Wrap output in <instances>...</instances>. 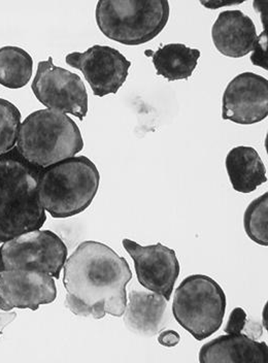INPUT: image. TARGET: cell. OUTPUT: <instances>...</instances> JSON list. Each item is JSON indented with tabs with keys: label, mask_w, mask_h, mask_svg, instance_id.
Listing matches in <instances>:
<instances>
[{
	"label": "cell",
	"mask_w": 268,
	"mask_h": 363,
	"mask_svg": "<svg viewBox=\"0 0 268 363\" xmlns=\"http://www.w3.org/2000/svg\"><path fill=\"white\" fill-rule=\"evenodd\" d=\"M63 269L65 306L72 314L96 320L106 315L123 316L133 272L111 247L94 240L81 242Z\"/></svg>",
	"instance_id": "6da1fadb"
},
{
	"label": "cell",
	"mask_w": 268,
	"mask_h": 363,
	"mask_svg": "<svg viewBox=\"0 0 268 363\" xmlns=\"http://www.w3.org/2000/svg\"><path fill=\"white\" fill-rule=\"evenodd\" d=\"M40 170L27 162L16 147L0 155V244L38 230L47 221L38 201Z\"/></svg>",
	"instance_id": "7a4b0ae2"
},
{
	"label": "cell",
	"mask_w": 268,
	"mask_h": 363,
	"mask_svg": "<svg viewBox=\"0 0 268 363\" xmlns=\"http://www.w3.org/2000/svg\"><path fill=\"white\" fill-rule=\"evenodd\" d=\"M101 184V174L86 156L72 157L40 170L38 201L55 219L74 217L87 210Z\"/></svg>",
	"instance_id": "3957f363"
},
{
	"label": "cell",
	"mask_w": 268,
	"mask_h": 363,
	"mask_svg": "<svg viewBox=\"0 0 268 363\" xmlns=\"http://www.w3.org/2000/svg\"><path fill=\"white\" fill-rule=\"evenodd\" d=\"M16 147L27 162L45 169L74 157L84 149V140L69 116L45 108L31 113L20 125Z\"/></svg>",
	"instance_id": "277c9868"
},
{
	"label": "cell",
	"mask_w": 268,
	"mask_h": 363,
	"mask_svg": "<svg viewBox=\"0 0 268 363\" xmlns=\"http://www.w3.org/2000/svg\"><path fill=\"white\" fill-rule=\"evenodd\" d=\"M169 13L167 0H101L95 17L106 38L125 45H140L162 33Z\"/></svg>",
	"instance_id": "5b68a950"
},
{
	"label": "cell",
	"mask_w": 268,
	"mask_h": 363,
	"mask_svg": "<svg viewBox=\"0 0 268 363\" xmlns=\"http://www.w3.org/2000/svg\"><path fill=\"white\" fill-rule=\"evenodd\" d=\"M226 312V295L221 286L206 274L184 279L174 292V319L196 340L212 337L221 328Z\"/></svg>",
	"instance_id": "8992f818"
},
{
	"label": "cell",
	"mask_w": 268,
	"mask_h": 363,
	"mask_svg": "<svg viewBox=\"0 0 268 363\" xmlns=\"http://www.w3.org/2000/svg\"><path fill=\"white\" fill-rule=\"evenodd\" d=\"M67 258V247L51 230L30 231L0 246V272L33 269L58 280Z\"/></svg>",
	"instance_id": "52a82bcc"
},
{
	"label": "cell",
	"mask_w": 268,
	"mask_h": 363,
	"mask_svg": "<svg viewBox=\"0 0 268 363\" xmlns=\"http://www.w3.org/2000/svg\"><path fill=\"white\" fill-rule=\"evenodd\" d=\"M31 89L36 99L55 112L70 113L81 121L88 113V93L83 79L65 68L56 67L49 57L38 65Z\"/></svg>",
	"instance_id": "ba28073f"
},
{
	"label": "cell",
	"mask_w": 268,
	"mask_h": 363,
	"mask_svg": "<svg viewBox=\"0 0 268 363\" xmlns=\"http://www.w3.org/2000/svg\"><path fill=\"white\" fill-rule=\"evenodd\" d=\"M69 67L81 70L95 96L116 94L128 77L131 61L108 45H95L86 52L65 57Z\"/></svg>",
	"instance_id": "9c48e42d"
},
{
	"label": "cell",
	"mask_w": 268,
	"mask_h": 363,
	"mask_svg": "<svg viewBox=\"0 0 268 363\" xmlns=\"http://www.w3.org/2000/svg\"><path fill=\"white\" fill-rule=\"evenodd\" d=\"M122 245L133 258L138 283L149 291L162 295L169 301L181 272L174 250L161 242L140 246L128 238L122 240Z\"/></svg>",
	"instance_id": "30bf717a"
},
{
	"label": "cell",
	"mask_w": 268,
	"mask_h": 363,
	"mask_svg": "<svg viewBox=\"0 0 268 363\" xmlns=\"http://www.w3.org/2000/svg\"><path fill=\"white\" fill-rule=\"evenodd\" d=\"M267 116V79L254 72H242L227 85L222 99V119L252 125Z\"/></svg>",
	"instance_id": "8fae6325"
},
{
	"label": "cell",
	"mask_w": 268,
	"mask_h": 363,
	"mask_svg": "<svg viewBox=\"0 0 268 363\" xmlns=\"http://www.w3.org/2000/svg\"><path fill=\"white\" fill-rule=\"evenodd\" d=\"M57 297L55 279L33 269H8L0 272V310L13 308L38 310L53 303Z\"/></svg>",
	"instance_id": "7c38bea8"
},
{
	"label": "cell",
	"mask_w": 268,
	"mask_h": 363,
	"mask_svg": "<svg viewBox=\"0 0 268 363\" xmlns=\"http://www.w3.org/2000/svg\"><path fill=\"white\" fill-rule=\"evenodd\" d=\"M257 38L253 20L240 10L222 11L213 25L216 49L230 58H242L251 53Z\"/></svg>",
	"instance_id": "4fadbf2b"
},
{
	"label": "cell",
	"mask_w": 268,
	"mask_h": 363,
	"mask_svg": "<svg viewBox=\"0 0 268 363\" xmlns=\"http://www.w3.org/2000/svg\"><path fill=\"white\" fill-rule=\"evenodd\" d=\"M124 312V324L131 333L154 337L168 321V301L152 291L131 290Z\"/></svg>",
	"instance_id": "5bb4252c"
},
{
	"label": "cell",
	"mask_w": 268,
	"mask_h": 363,
	"mask_svg": "<svg viewBox=\"0 0 268 363\" xmlns=\"http://www.w3.org/2000/svg\"><path fill=\"white\" fill-rule=\"evenodd\" d=\"M267 342L242 333L220 335L204 344L199 354L201 363H267Z\"/></svg>",
	"instance_id": "9a60e30c"
},
{
	"label": "cell",
	"mask_w": 268,
	"mask_h": 363,
	"mask_svg": "<svg viewBox=\"0 0 268 363\" xmlns=\"http://www.w3.org/2000/svg\"><path fill=\"white\" fill-rule=\"evenodd\" d=\"M225 165L229 181L236 192H254L267 182L264 163L254 147H233L227 154Z\"/></svg>",
	"instance_id": "2e32d148"
},
{
	"label": "cell",
	"mask_w": 268,
	"mask_h": 363,
	"mask_svg": "<svg viewBox=\"0 0 268 363\" xmlns=\"http://www.w3.org/2000/svg\"><path fill=\"white\" fill-rule=\"evenodd\" d=\"M199 58V50L183 44H168L157 50L152 56V61L158 76L174 82L189 79Z\"/></svg>",
	"instance_id": "e0dca14e"
},
{
	"label": "cell",
	"mask_w": 268,
	"mask_h": 363,
	"mask_svg": "<svg viewBox=\"0 0 268 363\" xmlns=\"http://www.w3.org/2000/svg\"><path fill=\"white\" fill-rule=\"evenodd\" d=\"M33 59L22 48H0V85L9 89H21L30 81Z\"/></svg>",
	"instance_id": "ac0fdd59"
},
{
	"label": "cell",
	"mask_w": 268,
	"mask_h": 363,
	"mask_svg": "<svg viewBox=\"0 0 268 363\" xmlns=\"http://www.w3.org/2000/svg\"><path fill=\"white\" fill-rule=\"evenodd\" d=\"M246 235L260 246H268V193L254 199L244 215Z\"/></svg>",
	"instance_id": "d6986e66"
},
{
	"label": "cell",
	"mask_w": 268,
	"mask_h": 363,
	"mask_svg": "<svg viewBox=\"0 0 268 363\" xmlns=\"http://www.w3.org/2000/svg\"><path fill=\"white\" fill-rule=\"evenodd\" d=\"M21 125V113L19 108L0 99V155L8 153L15 147Z\"/></svg>",
	"instance_id": "ffe728a7"
},
{
	"label": "cell",
	"mask_w": 268,
	"mask_h": 363,
	"mask_svg": "<svg viewBox=\"0 0 268 363\" xmlns=\"http://www.w3.org/2000/svg\"><path fill=\"white\" fill-rule=\"evenodd\" d=\"M249 318L244 308H235L230 313L226 326L224 328L225 333L228 335H238V333H244Z\"/></svg>",
	"instance_id": "44dd1931"
},
{
	"label": "cell",
	"mask_w": 268,
	"mask_h": 363,
	"mask_svg": "<svg viewBox=\"0 0 268 363\" xmlns=\"http://www.w3.org/2000/svg\"><path fill=\"white\" fill-rule=\"evenodd\" d=\"M267 31H263L260 36L256 40L254 45L253 54L251 56V61L254 65H258L261 68L267 70Z\"/></svg>",
	"instance_id": "7402d4cb"
},
{
	"label": "cell",
	"mask_w": 268,
	"mask_h": 363,
	"mask_svg": "<svg viewBox=\"0 0 268 363\" xmlns=\"http://www.w3.org/2000/svg\"><path fill=\"white\" fill-rule=\"evenodd\" d=\"M179 340L181 335L174 330H163L158 337L159 344L167 348H174L179 345Z\"/></svg>",
	"instance_id": "603a6c76"
},
{
	"label": "cell",
	"mask_w": 268,
	"mask_h": 363,
	"mask_svg": "<svg viewBox=\"0 0 268 363\" xmlns=\"http://www.w3.org/2000/svg\"><path fill=\"white\" fill-rule=\"evenodd\" d=\"M17 318V313H0V335L4 333V328L9 325Z\"/></svg>",
	"instance_id": "cb8c5ba5"
},
{
	"label": "cell",
	"mask_w": 268,
	"mask_h": 363,
	"mask_svg": "<svg viewBox=\"0 0 268 363\" xmlns=\"http://www.w3.org/2000/svg\"><path fill=\"white\" fill-rule=\"evenodd\" d=\"M244 1H236V2H224V1H201V4L202 6H206V8L210 9V10H216V9H219L220 6H235V4H242Z\"/></svg>",
	"instance_id": "d4e9b609"
}]
</instances>
